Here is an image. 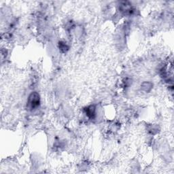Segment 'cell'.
<instances>
[{
  "label": "cell",
  "instance_id": "1",
  "mask_svg": "<svg viewBox=\"0 0 174 174\" xmlns=\"http://www.w3.org/2000/svg\"><path fill=\"white\" fill-rule=\"evenodd\" d=\"M40 96L36 92H33L29 95L27 102V107L30 110H35L40 106Z\"/></svg>",
  "mask_w": 174,
  "mask_h": 174
},
{
  "label": "cell",
  "instance_id": "2",
  "mask_svg": "<svg viewBox=\"0 0 174 174\" xmlns=\"http://www.w3.org/2000/svg\"><path fill=\"white\" fill-rule=\"evenodd\" d=\"M85 112L88 118L93 119L96 116V108L94 106H90L85 110Z\"/></svg>",
  "mask_w": 174,
  "mask_h": 174
},
{
  "label": "cell",
  "instance_id": "3",
  "mask_svg": "<svg viewBox=\"0 0 174 174\" xmlns=\"http://www.w3.org/2000/svg\"><path fill=\"white\" fill-rule=\"evenodd\" d=\"M152 84L151 82H143L141 84V88L144 90L145 92H149L150 91V90L152 89Z\"/></svg>",
  "mask_w": 174,
  "mask_h": 174
},
{
  "label": "cell",
  "instance_id": "4",
  "mask_svg": "<svg viewBox=\"0 0 174 174\" xmlns=\"http://www.w3.org/2000/svg\"><path fill=\"white\" fill-rule=\"evenodd\" d=\"M59 48L62 51H63V52H65V51L68 49V47H67V46L66 45V44H65V43H62V42L59 43Z\"/></svg>",
  "mask_w": 174,
  "mask_h": 174
}]
</instances>
